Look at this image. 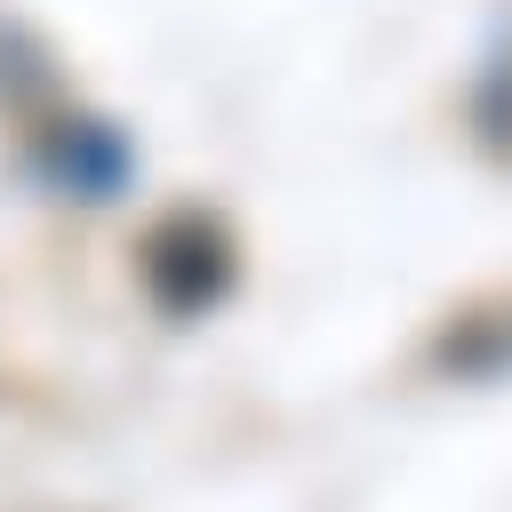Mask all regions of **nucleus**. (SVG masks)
I'll use <instances>...</instances> for the list:
<instances>
[{"mask_svg":"<svg viewBox=\"0 0 512 512\" xmlns=\"http://www.w3.org/2000/svg\"><path fill=\"white\" fill-rule=\"evenodd\" d=\"M224 272H232V248H224V232H216L208 216H168V224L144 240V280H152V296H160L168 312L216 304Z\"/></svg>","mask_w":512,"mask_h":512,"instance_id":"obj_1","label":"nucleus"}]
</instances>
